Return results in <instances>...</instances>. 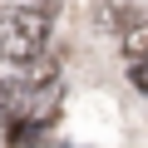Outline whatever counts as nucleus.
<instances>
[{
    "label": "nucleus",
    "instance_id": "nucleus-4",
    "mask_svg": "<svg viewBox=\"0 0 148 148\" xmlns=\"http://www.w3.org/2000/svg\"><path fill=\"white\" fill-rule=\"evenodd\" d=\"M128 84H133L138 94H148V59H138V64H128Z\"/></svg>",
    "mask_w": 148,
    "mask_h": 148
},
{
    "label": "nucleus",
    "instance_id": "nucleus-1",
    "mask_svg": "<svg viewBox=\"0 0 148 148\" xmlns=\"http://www.w3.org/2000/svg\"><path fill=\"white\" fill-rule=\"evenodd\" d=\"M49 20L54 10L45 5H15L0 15V54L15 59V64H35L49 45Z\"/></svg>",
    "mask_w": 148,
    "mask_h": 148
},
{
    "label": "nucleus",
    "instance_id": "nucleus-3",
    "mask_svg": "<svg viewBox=\"0 0 148 148\" xmlns=\"http://www.w3.org/2000/svg\"><path fill=\"white\" fill-rule=\"evenodd\" d=\"M119 45H123V59H133V64H138V59H148V20H138Z\"/></svg>",
    "mask_w": 148,
    "mask_h": 148
},
{
    "label": "nucleus",
    "instance_id": "nucleus-2",
    "mask_svg": "<svg viewBox=\"0 0 148 148\" xmlns=\"http://www.w3.org/2000/svg\"><path fill=\"white\" fill-rule=\"evenodd\" d=\"M94 25H99L104 35H119V40H123V35L138 25V15H133V5H123V0H109V5H99Z\"/></svg>",
    "mask_w": 148,
    "mask_h": 148
}]
</instances>
